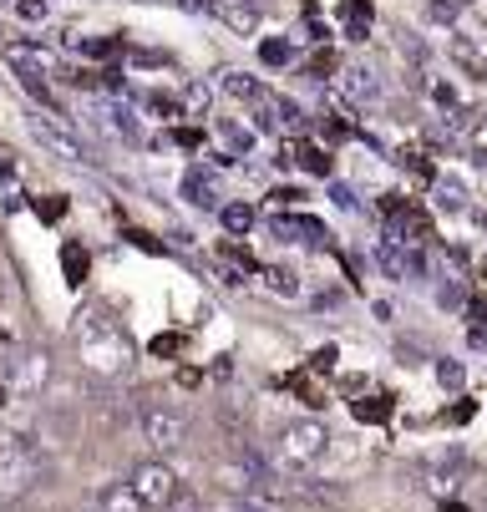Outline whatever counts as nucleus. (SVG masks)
<instances>
[{
    "mask_svg": "<svg viewBox=\"0 0 487 512\" xmlns=\"http://www.w3.org/2000/svg\"><path fill=\"white\" fill-rule=\"evenodd\" d=\"M183 198H188L193 208H219V183H214V173L188 168V173H183Z\"/></svg>",
    "mask_w": 487,
    "mask_h": 512,
    "instance_id": "nucleus-11",
    "label": "nucleus"
},
{
    "mask_svg": "<svg viewBox=\"0 0 487 512\" xmlns=\"http://www.w3.org/2000/svg\"><path fill=\"white\" fill-rule=\"evenodd\" d=\"M183 350V335H158L153 340V355H178Z\"/></svg>",
    "mask_w": 487,
    "mask_h": 512,
    "instance_id": "nucleus-35",
    "label": "nucleus"
},
{
    "mask_svg": "<svg viewBox=\"0 0 487 512\" xmlns=\"http://www.w3.org/2000/svg\"><path fill=\"white\" fill-rule=\"evenodd\" d=\"M46 376H51V355H46V350H21V355L11 360V386H16V391H41Z\"/></svg>",
    "mask_w": 487,
    "mask_h": 512,
    "instance_id": "nucleus-9",
    "label": "nucleus"
},
{
    "mask_svg": "<svg viewBox=\"0 0 487 512\" xmlns=\"http://www.w3.org/2000/svg\"><path fill=\"white\" fill-rule=\"evenodd\" d=\"M462 11H467V0H432V21H442V26H452Z\"/></svg>",
    "mask_w": 487,
    "mask_h": 512,
    "instance_id": "nucleus-25",
    "label": "nucleus"
},
{
    "mask_svg": "<svg viewBox=\"0 0 487 512\" xmlns=\"http://www.w3.org/2000/svg\"><path fill=\"white\" fill-rule=\"evenodd\" d=\"M330 198H335L340 208H356V193H351V188H345V183H335V188H330Z\"/></svg>",
    "mask_w": 487,
    "mask_h": 512,
    "instance_id": "nucleus-39",
    "label": "nucleus"
},
{
    "mask_svg": "<svg viewBox=\"0 0 487 512\" xmlns=\"http://www.w3.org/2000/svg\"><path fill=\"white\" fill-rule=\"evenodd\" d=\"M72 340L82 350V365L97 376H122L132 365V340L127 330L112 320L107 305H82L77 310V325H72Z\"/></svg>",
    "mask_w": 487,
    "mask_h": 512,
    "instance_id": "nucleus-1",
    "label": "nucleus"
},
{
    "mask_svg": "<svg viewBox=\"0 0 487 512\" xmlns=\"http://www.w3.org/2000/svg\"><path fill=\"white\" fill-rule=\"evenodd\" d=\"M0 178H16V153L0 142Z\"/></svg>",
    "mask_w": 487,
    "mask_h": 512,
    "instance_id": "nucleus-38",
    "label": "nucleus"
},
{
    "mask_svg": "<svg viewBox=\"0 0 487 512\" xmlns=\"http://www.w3.org/2000/svg\"><path fill=\"white\" fill-rule=\"evenodd\" d=\"M21 87H26L41 107H51V92H46V82H41V77H21Z\"/></svg>",
    "mask_w": 487,
    "mask_h": 512,
    "instance_id": "nucleus-32",
    "label": "nucleus"
},
{
    "mask_svg": "<svg viewBox=\"0 0 487 512\" xmlns=\"http://www.w3.org/2000/svg\"><path fill=\"white\" fill-rule=\"evenodd\" d=\"M371 31V0H345V36Z\"/></svg>",
    "mask_w": 487,
    "mask_h": 512,
    "instance_id": "nucleus-18",
    "label": "nucleus"
},
{
    "mask_svg": "<svg viewBox=\"0 0 487 512\" xmlns=\"http://www.w3.org/2000/svg\"><path fill=\"white\" fill-rule=\"evenodd\" d=\"M26 127H31V137L41 142V148L56 158V163H72V168H82V163H92V153H87V142L66 127L56 112H31L26 117Z\"/></svg>",
    "mask_w": 487,
    "mask_h": 512,
    "instance_id": "nucleus-3",
    "label": "nucleus"
},
{
    "mask_svg": "<svg viewBox=\"0 0 487 512\" xmlns=\"http://www.w3.org/2000/svg\"><path fill=\"white\" fill-rule=\"evenodd\" d=\"M219 218H224V229L239 239L254 229V203H219Z\"/></svg>",
    "mask_w": 487,
    "mask_h": 512,
    "instance_id": "nucleus-16",
    "label": "nucleus"
},
{
    "mask_svg": "<svg viewBox=\"0 0 487 512\" xmlns=\"http://www.w3.org/2000/svg\"><path fill=\"white\" fill-rule=\"evenodd\" d=\"M437 381H442L447 391H457V386H462V365H457V360H437Z\"/></svg>",
    "mask_w": 487,
    "mask_h": 512,
    "instance_id": "nucleus-27",
    "label": "nucleus"
},
{
    "mask_svg": "<svg viewBox=\"0 0 487 512\" xmlns=\"http://www.w3.org/2000/svg\"><path fill=\"white\" fill-rule=\"evenodd\" d=\"M0 46H6V31H0Z\"/></svg>",
    "mask_w": 487,
    "mask_h": 512,
    "instance_id": "nucleus-41",
    "label": "nucleus"
},
{
    "mask_svg": "<svg viewBox=\"0 0 487 512\" xmlns=\"http://www.w3.org/2000/svg\"><path fill=\"white\" fill-rule=\"evenodd\" d=\"M295 391L305 396V406H325V391H320L315 381H305V376H295Z\"/></svg>",
    "mask_w": 487,
    "mask_h": 512,
    "instance_id": "nucleus-28",
    "label": "nucleus"
},
{
    "mask_svg": "<svg viewBox=\"0 0 487 512\" xmlns=\"http://www.w3.org/2000/svg\"><path fill=\"white\" fill-rule=\"evenodd\" d=\"M467 142H472V153H487V117H477V122H472Z\"/></svg>",
    "mask_w": 487,
    "mask_h": 512,
    "instance_id": "nucleus-31",
    "label": "nucleus"
},
{
    "mask_svg": "<svg viewBox=\"0 0 487 512\" xmlns=\"http://www.w3.org/2000/svg\"><path fill=\"white\" fill-rule=\"evenodd\" d=\"M61 269H66V284H82L87 269H92L87 249H82V244H61Z\"/></svg>",
    "mask_w": 487,
    "mask_h": 512,
    "instance_id": "nucleus-17",
    "label": "nucleus"
},
{
    "mask_svg": "<svg viewBox=\"0 0 487 512\" xmlns=\"http://www.w3.org/2000/svg\"><path fill=\"white\" fill-rule=\"evenodd\" d=\"M0 56L16 66V77H46V71H51V51L36 46V41H6Z\"/></svg>",
    "mask_w": 487,
    "mask_h": 512,
    "instance_id": "nucleus-8",
    "label": "nucleus"
},
{
    "mask_svg": "<svg viewBox=\"0 0 487 512\" xmlns=\"http://www.w3.org/2000/svg\"><path fill=\"white\" fill-rule=\"evenodd\" d=\"M148 112H163V117H178V102H173V97H163V92H153V97H148Z\"/></svg>",
    "mask_w": 487,
    "mask_h": 512,
    "instance_id": "nucleus-34",
    "label": "nucleus"
},
{
    "mask_svg": "<svg viewBox=\"0 0 487 512\" xmlns=\"http://www.w3.org/2000/svg\"><path fill=\"white\" fill-rule=\"evenodd\" d=\"M447 61L462 71V77H477V82H487V46H477L472 36H462V31H447Z\"/></svg>",
    "mask_w": 487,
    "mask_h": 512,
    "instance_id": "nucleus-7",
    "label": "nucleus"
},
{
    "mask_svg": "<svg viewBox=\"0 0 487 512\" xmlns=\"http://www.w3.org/2000/svg\"><path fill=\"white\" fill-rule=\"evenodd\" d=\"M127 487H132V497L143 502L148 512H153V507L163 512V507H168V502L183 492L178 472H173L163 457H153V462H137V467H132V477H127Z\"/></svg>",
    "mask_w": 487,
    "mask_h": 512,
    "instance_id": "nucleus-4",
    "label": "nucleus"
},
{
    "mask_svg": "<svg viewBox=\"0 0 487 512\" xmlns=\"http://www.w3.org/2000/svg\"><path fill=\"white\" fill-rule=\"evenodd\" d=\"M432 97H437V107H462L457 87H447V82H437V87H432Z\"/></svg>",
    "mask_w": 487,
    "mask_h": 512,
    "instance_id": "nucleus-33",
    "label": "nucleus"
},
{
    "mask_svg": "<svg viewBox=\"0 0 487 512\" xmlns=\"http://www.w3.org/2000/svg\"><path fill=\"white\" fill-rule=\"evenodd\" d=\"M259 51H264V61H269V66H280V61H290V46H285V41H264Z\"/></svg>",
    "mask_w": 487,
    "mask_h": 512,
    "instance_id": "nucleus-29",
    "label": "nucleus"
},
{
    "mask_svg": "<svg viewBox=\"0 0 487 512\" xmlns=\"http://www.w3.org/2000/svg\"><path fill=\"white\" fill-rule=\"evenodd\" d=\"M16 16H21L26 26H41V21L51 16V6H46V0H16Z\"/></svg>",
    "mask_w": 487,
    "mask_h": 512,
    "instance_id": "nucleus-23",
    "label": "nucleus"
},
{
    "mask_svg": "<svg viewBox=\"0 0 487 512\" xmlns=\"http://www.w3.org/2000/svg\"><path fill=\"white\" fill-rule=\"evenodd\" d=\"M432 193H437V208H447V213H462L467 208V183L462 178H432Z\"/></svg>",
    "mask_w": 487,
    "mask_h": 512,
    "instance_id": "nucleus-15",
    "label": "nucleus"
},
{
    "mask_svg": "<svg viewBox=\"0 0 487 512\" xmlns=\"http://www.w3.org/2000/svg\"><path fill=\"white\" fill-rule=\"evenodd\" d=\"M36 213H41V218H61V213H66V198H46V203L36 198Z\"/></svg>",
    "mask_w": 487,
    "mask_h": 512,
    "instance_id": "nucleus-36",
    "label": "nucleus"
},
{
    "mask_svg": "<svg viewBox=\"0 0 487 512\" xmlns=\"http://www.w3.org/2000/svg\"><path fill=\"white\" fill-rule=\"evenodd\" d=\"M300 163H305V173H315V178H330V153H320L315 142H305V148H300Z\"/></svg>",
    "mask_w": 487,
    "mask_h": 512,
    "instance_id": "nucleus-22",
    "label": "nucleus"
},
{
    "mask_svg": "<svg viewBox=\"0 0 487 512\" xmlns=\"http://www.w3.org/2000/svg\"><path fill=\"white\" fill-rule=\"evenodd\" d=\"M280 467L285 472H315L320 462H325V452H330V426L325 421H315V416H300V421H285V431H280Z\"/></svg>",
    "mask_w": 487,
    "mask_h": 512,
    "instance_id": "nucleus-2",
    "label": "nucleus"
},
{
    "mask_svg": "<svg viewBox=\"0 0 487 512\" xmlns=\"http://www.w3.org/2000/svg\"><path fill=\"white\" fill-rule=\"evenodd\" d=\"M335 97H340V107H366V102H381V77H376V66L371 61H351L335 77Z\"/></svg>",
    "mask_w": 487,
    "mask_h": 512,
    "instance_id": "nucleus-6",
    "label": "nucleus"
},
{
    "mask_svg": "<svg viewBox=\"0 0 487 512\" xmlns=\"http://www.w3.org/2000/svg\"><path fill=\"white\" fill-rule=\"evenodd\" d=\"M97 512H148V507L132 497L127 482H107V487L97 492Z\"/></svg>",
    "mask_w": 487,
    "mask_h": 512,
    "instance_id": "nucleus-13",
    "label": "nucleus"
},
{
    "mask_svg": "<svg viewBox=\"0 0 487 512\" xmlns=\"http://www.w3.org/2000/svg\"><path fill=\"white\" fill-rule=\"evenodd\" d=\"M224 142H229L234 153H249V148H254V132H249V127H234V122H224Z\"/></svg>",
    "mask_w": 487,
    "mask_h": 512,
    "instance_id": "nucleus-26",
    "label": "nucleus"
},
{
    "mask_svg": "<svg viewBox=\"0 0 487 512\" xmlns=\"http://www.w3.org/2000/svg\"><path fill=\"white\" fill-rule=\"evenodd\" d=\"M137 421H143L148 447H158V452H178V447H183V436H188L183 411H178V406H163V401H143Z\"/></svg>",
    "mask_w": 487,
    "mask_h": 512,
    "instance_id": "nucleus-5",
    "label": "nucleus"
},
{
    "mask_svg": "<svg viewBox=\"0 0 487 512\" xmlns=\"http://www.w3.org/2000/svg\"><path fill=\"white\" fill-rule=\"evenodd\" d=\"M269 234L280 239V244H325V239H330L315 218H274Z\"/></svg>",
    "mask_w": 487,
    "mask_h": 512,
    "instance_id": "nucleus-10",
    "label": "nucleus"
},
{
    "mask_svg": "<svg viewBox=\"0 0 487 512\" xmlns=\"http://www.w3.org/2000/svg\"><path fill=\"white\" fill-rule=\"evenodd\" d=\"M77 51H82V56H92V61H102V56H112V51H117V41H112V36H87V41H77Z\"/></svg>",
    "mask_w": 487,
    "mask_h": 512,
    "instance_id": "nucleus-24",
    "label": "nucleus"
},
{
    "mask_svg": "<svg viewBox=\"0 0 487 512\" xmlns=\"http://www.w3.org/2000/svg\"><path fill=\"white\" fill-rule=\"evenodd\" d=\"M351 411H356V421H386L391 401L386 396H361V401H351Z\"/></svg>",
    "mask_w": 487,
    "mask_h": 512,
    "instance_id": "nucleus-20",
    "label": "nucleus"
},
{
    "mask_svg": "<svg viewBox=\"0 0 487 512\" xmlns=\"http://www.w3.org/2000/svg\"><path fill=\"white\" fill-rule=\"evenodd\" d=\"M234 512H264V507H259L254 497H239V502H234Z\"/></svg>",
    "mask_w": 487,
    "mask_h": 512,
    "instance_id": "nucleus-40",
    "label": "nucleus"
},
{
    "mask_svg": "<svg viewBox=\"0 0 487 512\" xmlns=\"http://www.w3.org/2000/svg\"><path fill=\"white\" fill-rule=\"evenodd\" d=\"M264 279H269L274 295H285V300H295V295H300V274H295V269H285V264L264 269Z\"/></svg>",
    "mask_w": 487,
    "mask_h": 512,
    "instance_id": "nucleus-19",
    "label": "nucleus"
},
{
    "mask_svg": "<svg viewBox=\"0 0 487 512\" xmlns=\"http://www.w3.org/2000/svg\"><path fill=\"white\" fill-rule=\"evenodd\" d=\"M163 512H203V502H198L193 492H178V497H173V502H168Z\"/></svg>",
    "mask_w": 487,
    "mask_h": 512,
    "instance_id": "nucleus-30",
    "label": "nucleus"
},
{
    "mask_svg": "<svg viewBox=\"0 0 487 512\" xmlns=\"http://www.w3.org/2000/svg\"><path fill=\"white\" fill-rule=\"evenodd\" d=\"M224 92H229L234 102H254V107L269 97L264 82H259V77H244V71H224Z\"/></svg>",
    "mask_w": 487,
    "mask_h": 512,
    "instance_id": "nucleus-14",
    "label": "nucleus"
},
{
    "mask_svg": "<svg viewBox=\"0 0 487 512\" xmlns=\"http://www.w3.org/2000/svg\"><path fill=\"white\" fill-rule=\"evenodd\" d=\"M112 127H117L127 142H143V122H137V112H132V107H122V102L112 107Z\"/></svg>",
    "mask_w": 487,
    "mask_h": 512,
    "instance_id": "nucleus-21",
    "label": "nucleus"
},
{
    "mask_svg": "<svg viewBox=\"0 0 487 512\" xmlns=\"http://www.w3.org/2000/svg\"><path fill=\"white\" fill-rule=\"evenodd\" d=\"M330 365H335V345H325V350L310 355V371H330Z\"/></svg>",
    "mask_w": 487,
    "mask_h": 512,
    "instance_id": "nucleus-37",
    "label": "nucleus"
},
{
    "mask_svg": "<svg viewBox=\"0 0 487 512\" xmlns=\"http://www.w3.org/2000/svg\"><path fill=\"white\" fill-rule=\"evenodd\" d=\"M208 16H219L224 26H234L239 36H254L259 31V11H249V6H224V0H214V6H203Z\"/></svg>",
    "mask_w": 487,
    "mask_h": 512,
    "instance_id": "nucleus-12",
    "label": "nucleus"
}]
</instances>
